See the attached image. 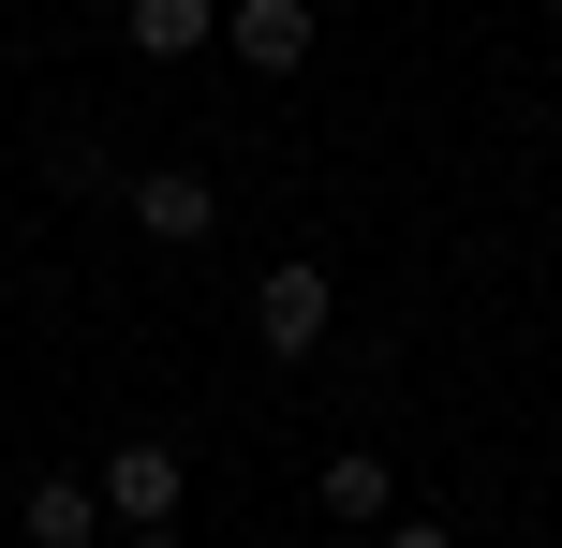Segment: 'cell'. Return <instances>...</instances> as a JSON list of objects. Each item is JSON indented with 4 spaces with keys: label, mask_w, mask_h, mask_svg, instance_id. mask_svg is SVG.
Instances as JSON below:
<instances>
[{
    "label": "cell",
    "mask_w": 562,
    "mask_h": 548,
    "mask_svg": "<svg viewBox=\"0 0 562 548\" xmlns=\"http://www.w3.org/2000/svg\"><path fill=\"white\" fill-rule=\"evenodd\" d=\"M89 490H104V534H164V519H178V490H193V460H178L164 430H119Z\"/></svg>",
    "instance_id": "1"
},
{
    "label": "cell",
    "mask_w": 562,
    "mask_h": 548,
    "mask_svg": "<svg viewBox=\"0 0 562 548\" xmlns=\"http://www.w3.org/2000/svg\"><path fill=\"white\" fill-rule=\"evenodd\" d=\"M326 326H340V282H326L311 253H281L267 282H252V342H267V356H326Z\"/></svg>",
    "instance_id": "2"
},
{
    "label": "cell",
    "mask_w": 562,
    "mask_h": 548,
    "mask_svg": "<svg viewBox=\"0 0 562 548\" xmlns=\"http://www.w3.org/2000/svg\"><path fill=\"white\" fill-rule=\"evenodd\" d=\"M119 208H134V237H164V253H193V237L223 223V193H207L193 164H148V178H134V193H119Z\"/></svg>",
    "instance_id": "3"
},
{
    "label": "cell",
    "mask_w": 562,
    "mask_h": 548,
    "mask_svg": "<svg viewBox=\"0 0 562 548\" xmlns=\"http://www.w3.org/2000/svg\"><path fill=\"white\" fill-rule=\"evenodd\" d=\"M223 45L252 59V75H296V59L326 45V15H311V0H223Z\"/></svg>",
    "instance_id": "4"
},
{
    "label": "cell",
    "mask_w": 562,
    "mask_h": 548,
    "mask_svg": "<svg viewBox=\"0 0 562 548\" xmlns=\"http://www.w3.org/2000/svg\"><path fill=\"white\" fill-rule=\"evenodd\" d=\"M15 548H104V490H89V474H30Z\"/></svg>",
    "instance_id": "5"
},
{
    "label": "cell",
    "mask_w": 562,
    "mask_h": 548,
    "mask_svg": "<svg viewBox=\"0 0 562 548\" xmlns=\"http://www.w3.org/2000/svg\"><path fill=\"white\" fill-rule=\"evenodd\" d=\"M119 45L134 59H207L223 45V0H119Z\"/></svg>",
    "instance_id": "6"
},
{
    "label": "cell",
    "mask_w": 562,
    "mask_h": 548,
    "mask_svg": "<svg viewBox=\"0 0 562 548\" xmlns=\"http://www.w3.org/2000/svg\"><path fill=\"white\" fill-rule=\"evenodd\" d=\"M311 490H326V519H340V534H385V519H400V474H385V445H340V460L311 474Z\"/></svg>",
    "instance_id": "7"
},
{
    "label": "cell",
    "mask_w": 562,
    "mask_h": 548,
    "mask_svg": "<svg viewBox=\"0 0 562 548\" xmlns=\"http://www.w3.org/2000/svg\"><path fill=\"white\" fill-rule=\"evenodd\" d=\"M370 548H459L445 519H385V534H370Z\"/></svg>",
    "instance_id": "8"
},
{
    "label": "cell",
    "mask_w": 562,
    "mask_h": 548,
    "mask_svg": "<svg viewBox=\"0 0 562 548\" xmlns=\"http://www.w3.org/2000/svg\"><path fill=\"white\" fill-rule=\"evenodd\" d=\"M119 548H178V519H164V534H119Z\"/></svg>",
    "instance_id": "9"
},
{
    "label": "cell",
    "mask_w": 562,
    "mask_h": 548,
    "mask_svg": "<svg viewBox=\"0 0 562 548\" xmlns=\"http://www.w3.org/2000/svg\"><path fill=\"white\" fill-rule=\"evenodd\" d=\"M548 253H562V223H548Z\"/></svg>",
    "instance_id": "10"
},
{
    "label": "cell",
    "mask_w": 562,
    "mask_h": 548,
    "mask_svg": "<svg viewBox=\"0 0 562 548\" xmlns=\"http://www.w3.org/2000/svg\"><path fill=\"white\" fill-rule=\"evenodd\" d=\"M548 15H562V0H548Z\"/></svg>",
    "instance_id": "11"
}]
</instances>
